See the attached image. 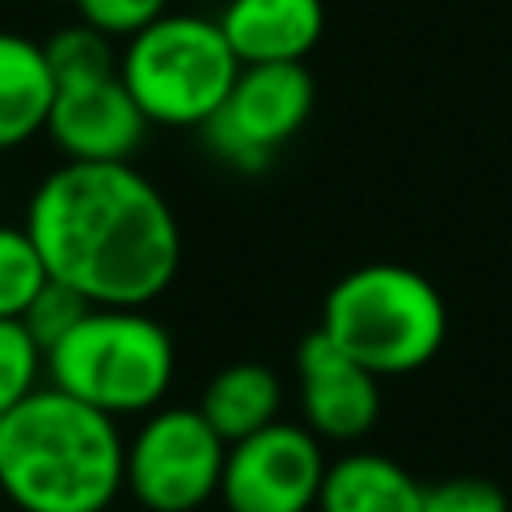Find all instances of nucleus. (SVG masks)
I'll return each mask as SVG.
<instances>
[{
	"instance_id": "f257e3e1",
	"label": "nucleus",
	"mask_w": 512,
	"mask_h": 512,
	"mask_svg": "<svg viewBox=\"0 0 512 512\" xmlns=\"http://www.w3.org/2000/svg\"><path fill=\"white\" fill-rule=\"evenodd\" d=\"M20 224L48 276L88 304L148 308L180 272V220L132 160L56 164L36 180Z\"/></svg>"
},
{
	"instance_id": "f03ea898",
	"label": "nucleus",
	"mask_w": 512,
	"mask_h": 512,
	"mask_svg": "<svg viewBox=\"0 0 512 512\" xmlns=\"http://www.w3.org/2000/svg\"><path fill=\"white\" fill-rule=\"evenodd\" d=\"M0 496L16 512H108L124 496L120 420L40 384L0 416Z\"/></svg>"
},
{
	"instance_id": "7ed1b4c3",
	"label": "nucleus",
	"mask_w": 512,
	"mask_h": 512,
	"mask_svg": "<svg viewBox=\"0 0 512 512\" xmlns=\"http://www.w3.org/2000/svg\"><path fill=\"white\" fill-rule=\"evenodd\" d=\"M316 328L368 372L392 380L436 360L448 340V304L424 272L372 260L328 288Z\"/></svg>"
},
{
	"instance_id": "20e7f679",
	"label": "nucleus",
	"mask_w": 512,
	"mask_h": 512,
	"mask_svg": "<svg viewBox=\"0 0 512 512\" xmlns=\"http://www.w3.org/2000/svg\"><path fill=\"white\" fill-rule=\"evenodd\" d=\"M44 380L112 420L148 416L172 392L176 344L148 308L92 304L44 352Z\"/></svg>"
},
{
	"instance_id": "39448f33",
	"label": "nucleus",
	"mask_w": 512,
	"mask_h": 512,
	"mask_svg": "<svg viewBox=\"0 0 512 512\" xmlns=\"http://www.w3.org/2000/svg\"><path fill=\"white\" fill-rule=\"evenodd\" d=\"M116 72L148 124L200 132L224 104L240 60L228 48L216 16L200 8H168L160 20L120 44Z\"/></svg>"
},
{
	"instance_id": "423d86ee",
	"label": "nucleus",
	"mask_w": 512,
	"mask_h": 512,
	"mask_svg": "<svg viewBox=\"0 0 512 512\" xmlns=\"http://www.w3.org/2000/svg\"><path fill=\"white\" fill-rule=\"evenodd\" d=\"M228 444L192 404H160L124 436V492L144 512H200L220 496Z\"/></svg>"
},
{
	"instance_id": "0eeeda50",
	"label": "nucleus",
	"mask_w": 512,
	"mask_h": 512,
	"mask_svg": "<svg viewBox=\"0 0 512 512\" xmlns=\"http://www.w3.org/2000/svg\"><path fill=\"white\" fill-rule=\"evenodd\" d=\"M316 80L304 64H240L224 104L200 128L208 152L232 172H264L308 124Z\"/></svg>"
},
{
	"instance_id": "6e6552de",
	"label": "nucleus",
	"mask_w": 512,
	"mask_h": 512,
	"mask_svg": "<svg viewBox=\"0 0 512 512\" xmlns=\"http://www.w3.org/2000/svg\"><path fill=\"white\" fill-rule=\"evenodd\" d=\"M324 468L328 456L316 432L300 420H272L228 444L216 500L228 512H316Z\"/></svg>"
},
{
	"instance_id": "1a4fd4ad",
	"label": "nucleus",
	"mask_w": 512,
	"mask_h": 512,
	"mask_svg": "<svg viewBox=\"0 0 512 512\" xmlns=\"http://www.w3.org/2000/svg\"><path fill=\"white\" fill-rule=\"evenodd\" d=\"M300 424L324 444H360L384 408L380 376L312 328L296 348Z\"/></svg>"
},
{
	"instance_id": "9d476101",
	"label": "nucleus",
	"mask_w": 512,
	"mask_h": 512,
	"mask_svg": "<svg viewBox=\"0 0 512 512\" xmlns=\"http://www.w3.org/2000/svg\"><path fill=\"white\" fill-rule=\"evenodd\" d=\"M148 116L124 88L120 72L56 84V104L48 116V140L64 160L84 164H112L132 160L148 136Z\"/></svg>"
},
{
	"instance_id": "9b49d317",
	"label": "nucleus",
	"mask_w": 512,
	"mask_h": 512,
	"mask_svg": "<svg viewBox=\"0 0 512 512\" xmlns=\"http://www.w3.org/2000/svg\"><path fill=\"white\" fill-rule=\"evenodd\" d=\"M216 24L240 64H304L324 36V0H224Z\"/></svg>"
},
{
	"instance_id": "f8f14e48",
	"label": "nucleus",
	"mask_w": 512,
	"mask_h": 512,
	"mask_svg": "<svg viewBox=\"0 0 512 512\" xmlns=\"http://www.w3.org/2000/svg\"><path fill=\"white\" fill-rule=\"evenodd\" d=\"M56 104V72L44 40L0 28V152H16L48 132Z\"/></svg>"
},
{
	"instance_id": "ddd939ff",
	"label": "nucleus",
	"mask_w": 512,
	"mask_h": 512,
	"mask_svg": "<svg viewBox=\"0 0 512 512\" xmlns=\"http://www.w3.org/2000/svg\"><path fill=\"white\" fill-rule=\"evenodd\" d=\"M316 512H424V484L396 456L352 448L328 460Z\"/></svg>"
},
{
	"instance_id": "4468645a",
	"label": "nucleus",
	"mask_w": 512,
	"mask_h": 512,
	"mask_svg": "<svg viewBox=\"0 0 512 512\" xmlns=\"http://www.w3.org/2000/svg\"><path fill=\"white\" fill-rule=\"evenodd\" d=\"M196 408L220 432L224 444H236L260 428H268L272 420H280L284 380L276 376V368H268L260 360H236L208 376Z\"/></svg>"
},
{
	"instance_id": "2eb2a0df",
	"label": "nucleus",
	"mask_w": 512,
	"mask_h": 512,
	"mask_svg": "<svg viewBox=\"0 0 512 512\" xmlns=\"http://www.w3.org/2000/svg\"><path fill=\"white\" fill-rule=\"evenodd\" d=\"M48 280L52 276H48L28 228L0 220V320H20L24 308L36 300V292Z\"/></svg>"
},
{
	"instance_id": "dca6fc26",
	"label": "nucleus",
	"mask_w": 512,
	"mask_h": 512,
	"mask_svg": "<svg viewBox=\"0 0 512 512\" xmlns=\"http://www.w3.org/2000/svg\"><path fill=\"white\" fill-rule=\"evenodd\" d=\"M48 64L56 72V84H76V80H96V76H112L120 48L116 40H108L104 32H96L84 20L60 24L48 40H44Z\"/></svg>"
},
{
	"instance_id": "f3484780",
	"label": "nucleus",
	"mask_w": 512,
	"mask_h": 512,
	"mask_svg": "<svg viewBox=\"0 0 512 512\" xmlns=\"http://www.w3.org/2000/svg\"><path fill=\"white\" fill-rule=\"evenodd\" d=\"M44 384V348L24 320H0V416Z\"/></svg>"
},
{
	"instance_id": "a211bd4d",
	"label": "nucleus",
	"mask_w": 512,
	"mask_h": 512,
	"mask_svg": "<svg viewBox=\"0 0 512 512\" xmlns=\"http://www.w3.org/2000/svg\"><path fill=\"white\" fill-rule=\"evenodd\" d=\"M92 304L76 292V288H68V284H60V280H48L40 292H36V300L24 308V328L36 336V344L48 352L56 340H64L76 324H80V316L88 312Z\"/></svg>"
},
{
	"instance_id": "6ab92c4d",
	"label": "nucleus",
	"mask_w": 512,
	"mask_h": 512,
	"mask_svg": "<svg viewBox=\"0 0 512 512\" xmlns=\"http://www.w3.org/2000/svg\"><path fill=\"white\" fill-rule=\"evenodd\" d=\"M72 8H76V20L124 44L136 32H144L152 20H160L172 8V0H72Z\"/></svg>"
},
{
	"instance_id": "aec40b11",
	"label": "nucleus",
	"mask_w": 512,
	"mask_h": 512,
	"mask_svg": "<svg viewBox=\"0 0 512 512\" xmlns=\"http://www.w3.org/2000/svg\"><path fill=\"white\" fill-rule=\"evenodd\" d=\"M424 512H512V500L488 476H448L424 484Z\"/></svg>"
},
{
	"instance_id": "412c9836",
	"label": "nucleus",
	"mask_w": 512,
	"mask_h": 512,
	"mask_svg": "<svg viewBox=\"0 0 512 512\" xmlns=\"http://www.w3.org/2000/svg\"><path fill=\"white\" fill-rule=\"evenodd\" d=\"M192 4H200V8H220L224 0H192Z\"/></svg>"
},
{
	"instance_id": "4be33fe9",
	"label": "nucleus",
	"mask_w": 512,
	"mask_h": 512,
	"mask_svg": "<svg viewBox=\"0 0 512 512\" xmlns=\"http://www.w3.org/2000/svg\"><path fill=\"white\" fill-rule=\"evenodd\" d=\"M0 196H4V172H0Z\"/></svg>"
},
{
	"instance_id": "5701e85b",
	"label": "nucleus",
	"mask_w": 512,
	"mask_h": 512,
	"mask_svg": "<svg viewBox=\"0 0 512 512\" xmlns=\"http://www.w3.org/2000/svg\"><path fill=\"white\" fill-rule=\"evenodd\" d=\"M0 500H4V496H0Z\"/></svg>"
}]
</instances>
